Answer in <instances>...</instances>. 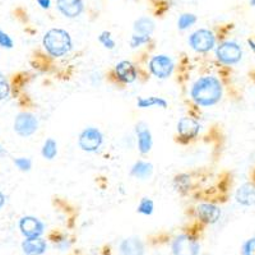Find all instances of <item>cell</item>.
<instances>
[{
    "mask_svg": "<svg viewBox=\"0 0 255 255\" xmlns=\"http://www.w3.org/2000/svg\"><path fill=\"white\" fill-rule=\"evenodd\" d=\"M190 96L191 100L199 106H213L222 97V84L220 79L213 76L202 77L193 84Z\"/></svg>",
    "mask_w": 255,
    "mask_h": 255,
    "instance_id": "obj_1",
    "label": "cell"
},
{
    "mask_svg": "<svg viewBox=\"0 0 255 255\" xmlns=\"http://www.w3.org/2000/svg\"><path fill=\"white\" fill-rule=\"evenodd\" d=\"M45 50L49 55L54 58H61L70 51L73 46V41L67 31L60 28H52L46 32L42 40Z\"/></svg>",
    "mask_w": 255,
    "mask_h": 255,
    "instance_id": "obj_2",
    "label": "cell"
},
{
    "mask_svg": "<svg viewBox=\"0 0 255 255\" xmlns=\"http://www.w3.org/2000/svg\"><path fill=\"white\" fill-rule=\"evenodd\" d=\"M189 46L197 52H208L216 45V37L209 29H198L189 36Z\"/></svg>",
    "mask_w": 255,
    "mask_h": 255,
    "instance_id": "obj_3",
    "label": "cell"
},
{
    "mask_svg": "<svg viewBox=\"0 0 255 255\" xmlns=\"http://www.w3.org/2000/svg\"><path fill=\"white\" fill-rule=\"evenodd\" d=\"M102 143H104V135L97 128L93 127L86 128L78 138L79 148L88 153L99 151Z\"/></svg>",
    "mask_w": 255,
    "mask_h": 255,
    "instance_id": "obj_4",
    "label": "cell"
},
{
    "mask_svg": "<svg viewBox=\"0 0 255 255\" xmlns=\"http://www.w3.org/2000/svg\"><path fill=\"white\" fill-rule=\"evenodd\" d=\"M171 249L174 255H198L200 247L197 239L188 234H183L175 238Z\"/></svg>",
    "mask_w": 255,
    "mask_h": 255,
    "instance_id": "obj_5",
    "label": "cell"
},
{
    "mask_svg": "<svg viewBox=\"0 0 255 255\" xmlns=\"http://www.w3.org/2000/svg\"><path fill=\"white\" fill-rule=\"evenodd\" d=\"M38 120L33 114L20 113L18 114L14 120V131L19 136H31L37 131Z\"/></svg>",
    "mask_w": 255,
    "mask_h": 255,
    "instance_id": "obj_6",
    "label": "cell"
},
{
    "mask_svg": "<svg viewBox=\"0 0 255 255\" xmlns=\"http://www.w3.org/2000/svg\"><path fill=\"white\" fill-rule=\"evenodd\" d=\"M241 55H243L241 47L236 42H232V41L222 42L216 49V56H217V59L222 64H226V65H232V64L239 63L241 59Z\"/></svg>",
    "mask_w": 255,
    "mask_h": 255,
    "instance_id": "obj_7",
    "label": "cell"
},
{
    "mask_svg": "<svg viewBox=\"0 0 255 255\" xmlns=\"http://www.w3.org/2000/svg\"><path fill=\"white\" fill-rule=\"evenodd\" d=\"M149 70L154 77L159 79H166L174 72V61L167 55H156L149 60Z\"/></svg>",
    "mask_w": 255,
    "mask_h": 255,
    "instance_id": "obj_8",
    "label": "cell"
},
{
    "mask_svg": "<svg viewBox=\"0 0 255 255\" xmlns=\"http://www.w3.org/2000/svg\"><path fill=\"white\" fill-rule=\"evenodd\" d=\"M19 230L24 238H40L45 231V225L33 216H24L19 221Z\"/></svg>",
    "mask_w": 255,
    "mask_h": 255,
    "instance_id": "obj_9",
    "label": "cell"
},
{
    "mask_svg": "<svg viewBox=\"0 0 255 255\" xmlns=\"http://www.w3.org/2000/svg\"><path fill=\"white\" fill-rule=\"evenodd\" d=\"M199 130V123L193 119V118H189V116H184L177 123V133H179L180 138L184 140H190L197 138Z\"/></svg>",
    "mask_w": 255,
    "mask_h": 255,
    "instance_id": "obj_10",
    "label": "cell"
},
{
    "mask_svg": "<svg viewBox=\"0 0 255 255\" xmlns=\"http://www.w3.org/2000/svg\"><path fill=\"white\" fill-rule=\"evenodd\" d=\"M115 74L119 81L127 84L133 83L138 78V70H136L135 65L128 60H123L116 64Z\"/></svg>",
    "mask_w": 255,
    "mask_h": 255,
    "instance_id": "obj_11",
    "label": "cell"
},
{
    "mask_svg": "<svg viewBox=\"0 0 255 255\" xmlns=\"http://www.w3.org/2000/svg\"><path fill=\"white\" fill-rule=\"evenodd\" d=\"M59 12L67 18H77L83 12V0H56Z\"/></svg>",
    "mask_w": 255,
    "mask_h": 255,
    "instance_id": "obj_12",
    "label": "cell"
},
{
    "mask_svg": "<svg viewBox=\"0 0 255 255\" xmlns=\"http://www.w3.org/2000/svg\"><path fill=\"white\" fill-rule=\"evenodd\" d=\"M136 136H138V149L142 154H147L151 152L153 145V138H152L151 130L148 129L144 123H139L136 125Z\"/></svg>",
    "mask_w": 255,
    "mask_h": 255,
    "instance_id": "obj_13",
    "label": "cell"
},
{
    "mask_svg": "<svg viewBox=\"0 0 255 255\" xmlns=\"http://www.w3.org/2000/svg\"><path fill=\"white\" fill-rule=\"evenodd\" d=\"M197 216L204 223H216L220 220L221 209L212 203H202L197 207Z\"/></svg>",
    "mask_w": 255,
    "mask_h": 255,
    "instance_id": "obj_14",
    "label": "cell"
},
{
    "mask_svg": "<svg viewBox=\"0 0 255 255\" xmlns=\"http://www.w3.org/2000/svg\"><path fill=\"white\" fill-rule=\"evenodd\" d=\"M144 244L138 238L125 239L119 245V250L123 255H144Z\"/></svg>",
    "mask_w": 255,
    "mask_h": 255,
    "instance_id": "obj_15",
    "label": "cell"
},
{
    "mask_svg": "<svg viewBox=\"0 0 255 255\" xmlns=\"http://www.w3.org/2000/svg\"><path fill=\"white\" fill-rule=\"evenodd\" d=\"M47 249V244L41 238H26L22 243V250L27 255H41Z\"/></svg>",
    "mask_w": 255,
    "mask_h": 255,
    "instance_id": "obj_16",
    "label": "cell"
},
{
    "mask_svg": "<svg viewBox=\"0 0 255 255\" xmlns=\"http://www.w3.org/2000/svg\"><path fill=\"white\" fill-rule=\"evenodd\" d=\"M236 200L243 206L255 204V186L250 185V184L240 186L236 191Z\"/></svg>",
    "mask_w": 255,
    "mask_h": 255,
    "instance_id": "obj_17",
    "label": "cell"
},
{
    "mask_svg": "<svg viewBox=\"0 0 255 255\" xmlns=\"http://www.w3.org/2000/svg\"><path fill=\"white\" fill-rule=\"evenodd\" d=\"M152 172H153V166H152V163L144 162V161H138L131 167L130 175L136 177V179L145 180L151 176Z\"/></svg>",
    "mask_w": 255,
    "mask_h": 255,
    "instance_id": "obj_18",
    "label": "cell"
},
{
    "mask_svg": "<svg viewBox=\"0 0 255 255\" xmlns=\"http://www.w3.org/2000/svg\"><path fill=\"white\" fill-rule=\"evenodd\" d=\"M154 31V22L148 17H142L134 23V33L143 36H151Z\"/></svg>",
    "mask_w": 255,
    "mask_h": 255,
    "instance_id": "obj_19",
    "label": "cell"
},
{
    "mask_svg": "<svg viewBox=\"0 0 255 255\" xmlns=\"http://www.w3.org/2000/svg\"><path fill=\"white\" fill-rule=\"evenodd\" d=\"M136 104H138V108L140 109L153 108V106H158V108L162 109L167 108V101L166 100H163L162 97H154V96H151V97H139Z\"/></svg>",
    "mask_w": 255,
    "mask_h": 255,
    "instance_id": "obj_20",
    "label": "cell"
},
{
    "mask_svg": "<svg viewBox=\"0 0 255 255\" xmlns=\"http://www.w3.org/2000/svg\"><path fill=\"white\" fill-rule=\"evenodd\" d=\"M41 154H42V157L46 159H49V161H51V159H54L56 157V154H58V144H56V142L54 139H47L46 142L44 143V147H42V151H41Z\"/></svg>",
    "mask_w": 255,
    "mask_h": 255,
    "instance_id": "obj_21",
    "label": "cell"
},
{
    "mask_svg": "<svg viewBox=\"0 0 255 255\" xmlns=\"http://www.w3.org/2000/svg\"><path fill=\"white\" fill-rule=\"evenodd\" d=\"M197 22V17L191 13H185V14L180 15L179 20H177V27L180 31H185V29L190 28L191 26H194Z\"/></svg>",
    "mask_w": 255,
    "mask_h": 255,
    "instance_id": "obj_22",
    "label": "cell"
},
{
    "mask_svg": "<svg viewBox=\"0 0 255 255\" xmlns=\"http://www.w3.org/2000/svg\"><path fill=\"white\" fill-rule=\"evenodd\" d=\"M138 213L140 215H144V216H151L154 211V203L153 200L149 199V198H143L140 200L139 206H138Z\"/></svg>",
    "mask_w": 255,
    "mask_h": 255,
    "instance_id": "obj_23",
    "label": "cell"
},
{
    "mask_svg": "<svg viewBox=\"0 0 255 255\" xmlns=\"http://www.w3.org/2000/svg\"><path fill=\"white\" fill-rule=\"evenodd\" d=\"M99 41H100V44H101L105 49L113 50L114 47H115V41L111 38V33L108 31L101 32V35L99 36Z\"/></svg>",
    "mask_w": 255,
    "mask_h": 255,
    "instance_id": "obj_24",
    "label": "cell"
},
{
    "mask_svg": "<svg viewBox=\"0 0 255 255\" xmlns=\"http://www.w3.org/2000/svg\"><path fill=\"white\" fill-rule=\"evenodd\" d=\"M9 95H10V87H9L8 81H6L5 77L0 73V101L8 99Z\"/></svg>",
    "mask_w": 255,
    "mask_h": 255,
    "instance_id": "obj_25",
    "label": "cell"
},
{
    "mask_svg": "<svg viewBox=\"0 0 255 255\" xmlns=\"http://www.w3.org/2000/svg\"><path fill=\"white\" fill-rule=\"evenodd\" d=\"M151 41V36H143V35H136L134 33L133 37H131L130 45L133 49H136V47H140L142 45L148 44Z\"/></svg>",
    "mask_w": 255,
    "mask_h": 255,
    "instance_id": "obj_26",
    "label": "cell"
},
{
    "mask_svg": "<svg viewBox=\"0 0 255 255\" xmlns=\"http://www.w3.org/2000/svg\"><path fill=\"white\" fill-rule=\"evenodd\" d=\"M14 165L19 168L20 171L27 172L32 168V161L29 158H24V157H20V158L14 159Z\"/></svg>",
    "mask_w": 255,
    "mask_h": 255,
    "instance_id": "obj_27",
    "label": "cell"
},
{
    "mask_svg": "<svg viewBox=\"0 0 255 255\" xmlns=\"http://www.w3.org/2000/svg\"><path fill=\"white\" fill-rule=\"evenodd\" d=\"M13 46H14V42H13L12 37L0 29V47H3V49H13Z\"/></svg>",
    "mask_w": 255,
    "mask_h": 255,
    "instance_id": "obj_28",
    "label": "cell"
},
{
    "mask_svg": "<svg viewBox=\"0 0 255 255\" xmlns=\"http://www.w3.org/2000/svg\"><path fill=\"white\" fill-rule=\"evenodd\" d=\"M243 255H255V238L249 239L243 245Z\"/></svg>",
    "mask_w": 255,
    "mask_h": 255,
    "instance_id": "obj_29",
    "label": "cell"
},
{
    "mask_svg": "<svg viewBox=\"0 0 255 255\" xmlns=\"http://www.w3.org/2000/svg\"><path fill=\"white\" fill-rule=\"evenodd\" d=\"M69 245H70V243L68 239H61V240H59V241L55 240V247L59 248L60 250H67L68 248H69Z\"/></svg>",
    "mask_w": 255,
    "mask_h": 255,
    "instance_id": "obj_30",
    "label": "cell"
},
{
    "mask_svg": "<svg viewBox=\"0 0 255 255\" xmlns=\"http://www.w3.org/2000/svg\"><path fill=\"white\" fill-rule=\"evenodd\" d=\"M37 3L42 9H49L51 6V0H37Z\"/></svg>",
    "mask_w": 255,
    "mask_h": 255,
    "instance_id": "obj_31",
    "label": "cell"
},
{
    "mask_svg": "<svg viewBox=\"0 0 255 255\" xmlns=\"http://www.w3.org/2000/svg\"><path fill=\"white\" fill-rule=\"evenodd\" d=\"M4 204H5V195H4L3 193L0 191V209L3 208Z\"/></svg>",
    "mask_w": 255,
    "mask_h": 255,
    "instance_id": "obj_32",
    "label": "cell"
},
{
    "mask_svg": "<svg viewBox=\"0 0 255 255\" xmlns=\"http://www.w3.org/2000/svg\"><path fill=\"white\" fill-rule=\"evenodd\" d=\"M5 154H6V151H5V149H4L3 147H1V145H0V158L5 156Z\"/></svg>",
    "mask_w": 255,
    "mask_h": 255,
    "instance_id": "obj_33",
    "label": "cell"
},
{
    "mask_svg": "<svg viewBox=\"0 0 255 255\" xmlns=\"http://www.w3.org/2000/svg\"><path fill=\"white\" fill-rule=\"evenodd\" d=\"M248 44L250 45V47H252V49H253V51L255 52V42H254V41L249 40V41H248Z\"/></svg>",
    "mask_w": 255,
    "mask_h": 255,
    "instance_id": "obj_34",
    "label": "cell"
},
{
    "mask_svg": "<svg viewBox=\"0 0 255 255\" xmlns=\"http://www.w3.org/2000/svg\"><path fill=\"white\" fill-rule=\"evenodd\" d=\"M250 5L255 6V0H250Z\"/></svg>",
    "mask_w": 255,
    "mask_h": 255,
    "instance_id": "obj_35",
    "label": "cell"
}]
</instances>
